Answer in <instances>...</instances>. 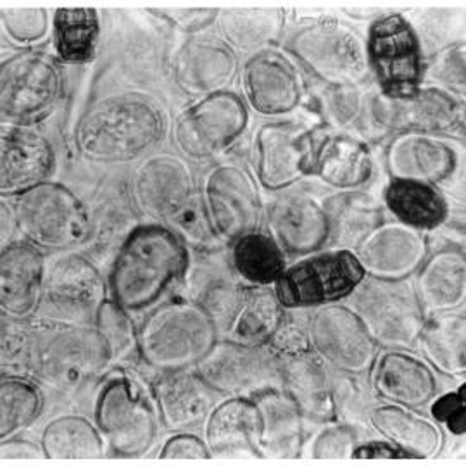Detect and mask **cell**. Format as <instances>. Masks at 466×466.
<instances>
[{
	"mask_svg": "<svg viewBox=\"0 0 466 466\" xmlns=\"http://www.w3.org/2000/svg\"><path fill=\"white\" fill-rule=\"evenodd\" d=\"M190 268V249L159 223L138 225L116 249L109 271V298L130 315L159 306Z\"/></svg>",
	"mask_w": 466,
	"mask_h": 466,
	"instance_id": "cell-1",
	"label": "cell"
},
{
	"mask_svg": "<svg viewBox=\"0 0 466 466\" xmlns=\"http://www.w3.org/2000/svg\"><path fill=\"white\" fill-rule=\"evenodd\" d=\"M167 134L161 109L140 94H119L90 106L75 128L78 154L96 165L132 163Z\"/></svg>",
	"mask_w": 466,
	"mask_h": 466,
	"instance_id": "cell-2",
	"label": "cell"
},
{
	"mask_svg": "<svg viewBox=\"0 0 466 466\" xmlns=\"http://www.w3.org/2000/svg\"><path fill=\"white\" fill-rule=\"evenodd\" d=\"M132 192L140 211L177 233L187 248H217L219 237L206 213L202 192L187 161L159 154L135 169Z\"/></svg>",
	"mask_w": 466,
	"mask_h": 466,
	"instance_id": "cell-3",
	"label": "cell"
},
{
	"mask_svg": "<svg viewBox=\"0 0 466 466\" xmlns=\"http://www.w3.org/2000/svg\"><path fill=\"white\" fill-rule=\"evenodd\" d=\"M137 339L140 360L165 373L198 367L221 337L198 300L175 299L150 309Z\"/></svg>",
	"mask_w": 466,
	"mask_h": 466,
	"instance_id": "cell-4",
	"label": "cell"
},
{
	"mask_svg": "<svg viewBox=\"0 0 466 466\" xmlns=\"http://www.w3.org/2000/svg\"><path fill=\"white\" fill-rule=\"evenodd\" d=\"M9 211L23 240L40 250H76L94 237L92 211L59 182L47 180L13 198Z\"/></svg>",
	"mask_w": 466,
	"mask_h": 466,
	"instance_id": "cell-5",
	"label": "cell"
},
{
	"mask_svg": "<svg viewBox=\"0 0 466 466\" xmlns=\"http://www.w3.org/2000/svg\"><path fill=\"white\" fill-rule=\"evenodd\" d=\"M113 363L111 348L94 323L40 319L35 380L73 392L104 377Z\"/></svg>",
	"mask_w": 466,
	"mask_h": 466,
	"instance_id": "cell-6",
	"label": "cell"
},
{
	"mask_svg": "<svg viewBox=\"0 0 466 466\" xmlns=\"http://www.w3.org/2000/svg\"><path fill=\"white\" fill-rule=\"evenodd\" d=\"M61 63L44 50H17L0 65L2 125L32 127L54 115L63 99Z\"/></svg>",
	"mask_w": 466,
	"mask_h": 466,
	"instance_id": "cell-7",
	"label": "cell"
},
{
	"mask_svg": "<svg viewBox=\"0 0 466 466\" xmlns=\"http://www.w3.org/2000/svg\"><path fill=\"white\" fill-rule=\"evenodd\" d=\"M348 306L361 319L371 339L385 350H415L427 313L410 280L365 277L350 292Z\"/></svg>",
	"mask_w": 466,
	"mask_h": 466,
	"instance_id": "cell-8",
	"label": "cell"
},
{
	"mask_svg": "<svg viewBox=\"0 0 466 466\" xmlns=\"http://www.w3.org/2000/svg\"><path fill=\"white\" fill-rule=\"evenodd\" d=\"M285 50L327 85L360 86L371 75L365 38L335 17L300 26L287 38Z\"/></svg>",
	"mask_w": 466,
	"mask_h": 466,
	"instance_id": "cell-9",
	"label": "cell"
},
{
	"mask_svg": "<svg viewBox=\"0 0 466 466\" xmlns=\"http://www.w3.org/2000/svg\"><path fill=\"white\" fill-rule=\"evenodd\" d=\"M96 425L117 458H142L157 439L159 415L132 375L107 377L96 400Z\"/></svg>",
	"mask_w": 466,
	"mask_h": 466,
	"instance_id": "cell-10",
	"label": "cell"
},
{
	"mask_svg": "<svg viewBox=\"0 0 466 466\" xmlns=\"http://www.w3.org/2000/svg\"><path fill=\"white\" fill-rule=\"evenodd\" d=\"M365 277L352 250H318L289 265L273 290L289 311L317 309L348 299Z\"/></svg>",
	"mask_w": 466,
	"mask_h": 466,
	"instance_id": "cell-11",
	"label": "cell"
},
{
	"mask_svg": "<svg viewBox=\"0 0 466 466\" xmlns=\"http://www.w3.org/2000/svg\"><path fill=\"white\" fill-rule=\"evenodd\" d=\"M109 299V285L97 265L78 250L54 252L46 268L42 304L36 317L49 321L94 323Z\"/></svg>",
	"mask_w": 466,
	"mask_h": 466,
	"instance_id": "cell-12",
	"label": "cell"
},
{
	"mask_svg": "<svg viewBox=\"0 0 466 466\" xmlns=\"http://www.w3.org/2000/svg\"><path fill=\"white\" fill-rule=\"evenodd\" d=\"M249 127V107L242 96L225 90L202 97L173 123V142L185 157L206 161L217 157Z\"/></svg>",
	"mask_w": 466,
	"mask_h": 466,
	"instance_id": "cell-13",
	"label": "cell"
},
{
	"mask_svg": "<svg viewBox=\"0 0 466 466\" xmlns=\"http://www.w3.org/2000/svg\"><path fill=\"white\" fill-rule=\"evenodd\" d=\"M368 66L387 97H404L423 86L425 56L417 34L402 15L377 17L367 40Z\"/></svg>",
	"mask_w": 466,
	"mask_h": 466,
	"instance_id": "cell-14",
	"label": "cell"
},
{
	"mask_svg": "<svg viewBox=\"0 0 466 466\" xmlns=\"http://www.w3.org/2000/svg\"><path fill=\"white\" fill-rule=\"evenodd\" d=\"M370 125L394 134H456L465 127L463 100L435 86H420L404 97H387L380 90L365 97Z\"/></svg>",
	"mask_w": 466,
	"mask_h": 466,
	"instance_id": "cell-15",
	"label": "cell"
},
{
	"mask_svg": "<svg viewBox=\"0 0 466 466\" xmlns=\"http://www.w3.org/2000/svg\"><path fill=\"white\" fill-rule=\"evenodd\" d=\"M196 370L223 398H254L282 389L280 360L269 346L219 339Z\"/></svg>",
	"mask_w": 466,
	"mask_h": 466,
	"instance_id": "cell-16",
	"label": "cell"
},
{
	"mask_svg": "<svg viewBox=\"0 0 466 466\" xmlns=\"http://www.w3.org/2000/svg\"><path fill=\"white\" fill-rule=\"evenodd\" d=\"M311 350L329 370L342 375H368L379 346L348 304H327L308 318Z\"/></svg>",
	"mask_w": 466,
	"mask_h": 466,
	"instance_id": "cell-17",
	"label": "cell"
},
{
	"mask_svg": "<svg viewBox=\"0 0 466 466\" xmlns=\"http://www.w3.org/2000/svg\"><path fill=\"white\" fill-rule=\"evenodd\" d=\"M206 213L219 240L235 242L256 232L263 218V200L258 184L246 167L227 163L208 171L202 182Z\"/></svg>",
	"mask_w": 466,
	"mask_h": 466,
	"instance_id": "cell-18",
	"label": "cell"
},
{
	"mask_svg": "<svg viewBox=\"0 0 466 466\" xmlns=\"http://www.w3.org/2000/svg\"><path fill=\"white\" fill-rule=\"evenodd\" d=\"M313 132L294 121L263 125L254 138L256 175L269 192L290 188L313 169Z\"/></svg>",
	"mask_w": 466,
	"mask_h": 466,
	"instance_id": "cell-19",
	"label": "cell"
},
{
	"mask_svg": "<svg viewBox=\"0 0 466 466\" xmlns=\"http://www.w3.org/2000/svg\"><path fill=\"white\" fill-rule=\"evenodd\" d=\"M240 85L248 107L265 117L290 115L304 97L298 67L277 49L252 54L240 71Z\"/></svg>",
	"mask_w": 466,
	"mask_h": 466,
	"instance_id": "cell-20",
	"label": "cell"
},
{
	"mask_svg": "<svg viewBox=\"0 0 466 466\" xmlns=\"http://www.w3.org/2000/svg\"><path fill=\"white\" fill-rule=\"evenodd\" d=\"M352 252L367 277L410 280L429 258V240L417 228L383 219Z\"/></svg>",
	"mask_w": 466,
	"mask_h": 466,
	"instance_id": "cell-21",
	"label": "cell"
},
{
	"mask_svg": "<svg viewBox=\"0 0 466 466\" xmlns=\"http://www.w3.org/2000/svg\"><path fill=\"white\" fill-rule=\"evenodd\" d=\"M237 73V52L217 35L188 36L173 61L175 84L184 94L198 99L225 92Z\"/></svg>",
	"mask_w": 466,
	"mask_h": 466,
	"instance_id": "cell-22",
	"label": "cell"
},
{
	"mask_svg": "<svg viewBox=\"0 0 466 466\" xmlns=\"http://www.w3.org/2000/svg\"><path fill=\"white\" fill-rule=\"evenodd\" d=\"M56 167L49 138L32 127L2 125L0 130V196L13 199L47 182Z\"/></svg>",
	"mask_w": 466,
	"mask_h": 466,
	"instance_id": "cell-23",
	"label": "cell"
},
{
	"mask_svg": "<svg viewBox=\"0 0 466 466\" xmlns=\"http://www.w3.org/2000/svg\"><path fill=\"white\" fill-rule=\"evenodd\" d=\"M47 259L26 240L4 244L0 250V309L2 317L32 319L38 315Z\"/></svg>",
	"mask_w": 466,
	"mask_h": 466,
	"instance_id": "cell-24",
	"label": "cell"
},
{
	"mask_svg": "<svg viewBox=\"0 0 466 466\" xmlns=\"http://www.w3.org/2000/svg\"><path fill=\"white\" fill-rule=\"evenodd\" d=\"M152 398L167 431L188 432L206 421L219 394L196 368H188L161 373L152 383Z\"/></svg>",
	"mask_w": 466,
	"mask_h": 466,
	"instance_id": "cell-25",
	"label": "cell"
},
{
	"mask_svg": "<svg viewBox=\"0 0 466 466\" xmlns=\"http://www.w3.org/2000/svg\"><path fill=\"white\" fill-rule=\"evenodd\" d=\"M268 225L269 235L292 258L318 252L330 238L323 202L306 194H290L275 200L268 211Z\"/></svg>",
	"mask_w": 466,
	"mask_h": 466,
	"instance_id": "cell-26",
	"label": "cell"
},
{
	"mask_svg": "<svg viewBox=\"0 0 466 466\" xmlns=\"http://www.w3.org/2000/svg\"><path fill=\"white\" fill-rule=\"evenodd\" d=\"M377 398L402 408L429 406L437 396V379L432 368L408 350H385L377 354L368 371Z\"/></svg>",
	"mask_w": 466,
	"mask_h": 466,
	"instance_id": "cell-27",
	"label": "cell"
},
{
	"mask_svg": "<svg viewBox=\"0 0 466 466\" xmlns=\"http://www.w3.org/2000/svg\"><path fill=\"white\" fill-rule=\"evenodd\" d=\"M390 180L437 185L448 182L458 167V154L441 137L398 134L385 149Z\"/></svg>",
	"mask_w": 466,
	"mask_h": 466,
	"instance_id": "cell-28",
	"label": "cell"
},
{
	"mask_svg": "<svg viewBox=\"0 0 466 466\" xmlns=\"http://www.w3.org/2000/svg\"><path fill=\"white\" fill-rule=\"evenodd\" d=\"M282 390L296 402L304 420L325 425L337 420V402L329 368L313 350L279 356Z\"/></svg>",
	"mask_w": 466,
	"mask_h": 466,
	"instance_id": "cell-29",
	"label": "cell"
},
{
	"mask_svg": "<svg viewBox=\"0 0 466 466\" xmlns=\"http://www.w3.org/2000/svg\"><path fill=\"white\" fill-rule=\"evenodd\" d=\"M259 427L252 398H227L206 418L204 441L215 458H261Z\"/></svg>",
	"mask_w": 466,
	"mask_h": 466,
	"instance_id": "cell-30",
	"label": "cell"
},
{
	"mask_svg": "<svg viewBox=\"0 0 466 466\" xmlns=\"http://www.w3.org/2000/svg\"><path fill=\"white\" fill-rule=\"evenodd\" d=\"M415 290L427 317L463 309L466 300V258L460 248L429 254L420 267Z\"/></svg>",
	"mask_w": 466,
	"mask_h": 466,
	"instance_id": "cell-31",
	"label": "cell"
},
{
	"mask_svg": "<svg viewBox=\"0 0 466 466\" xmlns=\"http://www.w3.org/2000/svg\"><path fill=\"white\" fill-rule=\"evenodd\" d=\"M311 175L335 190H358L373 175L371 150L358 137L329 135L315 147Z\"/></svg>",
	"mask_w": 466,
	"mask_h": 466,
	"instance_id": "cell-32",
	"label": "cell"
},
{
	"mask_svg": "<svg viewBox=\"0 0 466 466\" xmlns=\"http://www.w3.org/2000/svg\"><path fill=\"white\" fill-rule=\"evenodd\" d=\"M259 411L261 458L292 460L304 448V417L282 389H269L252 398Z\"/></svg>",
	"mask_w": 466,
	"mask_h": 466,
	"instance_id": "cell-33",
	"label": "cell"
},
{
	"mask_svg": "<svg viewBox=\"0 0 466 466\" xmlns=\"http://www.w3.org/2000/svg\"><path fill=\"white\" fill-rule=\"evenodd\" d=\"M368 421L375 432L408 452L410 458L429 460L444 446L441 425L410 408L390 402L379 404L368 411Z\"/></svg>",
	"mask_w": 466,
	"mask_h": 466,
	"instance_id": "cell-34",
	"label": "cell"
},
{
	"mask_svg": "<svg viewBox=\"0 0 466 466\" xmlns=\"http://www.w3.org/2000/svg\"><path fill=\"white\" fill-rule=\"evenodd\" d=\"M323 208L329 217V244H332L333 249H354L385 219L382 206L358 190L337 192L325 199Z\"/></svg>",
	"mask_w": 466,
	"mask_h": 466,
	"instance_id": "cell-35",
	"label": "cell"
},
{
	"mask_svg": "<svg viewBox=\"0 0 466 466\" xmlns=\"http://www.w3.org/2000/svg\"><path fill=\"white\" fill-rule=\"evenodd\" d=\"M383 202L396 221L420 232L439 228L450 213L446 198L437 187L410 180H390L383 190Z\"/></svg>",
	"mask_w": 466,
	"mask_h": 466,
	"instance_id": "cell-36",
	"label": "cell"
},
{
	"mask_svg": "<svg viewBox=\"0 0 466 466\" xmlns=\"http://www.w3.org/2000/svg\"><path fill=\"white\" fill-rule=\"evenodd\" d=\"M418 346L432 370L450 379H465L466 318L452 311L427 318Z\"/></svg>",
	"mask_w": 466,
	"mask_h": 466,
	"instance_id": "cell-37",
	"label": "cell"
},
{
	"mask_svg": "<svg viewBox=\"0 0 466 466\" xmlns=\"http://www.w3.org/2000/svg\"><path fill=\"white\" fill-rule=\"evenodd\" d=\"M218 30L235 52L258 54L273 49L285 32L282 9H225L219 11Z\"/></svg>",
	"mask_w": 466,
	"mask_h": 466,
	"instance_id": "cell-38",
	"label": "cell"
},
{
	"mask_svg": "<svg viewBox=\"0 0 466 466\" xmlns=\"http://www.w3.org/2000/svg\"><path fill=\"white\" fill-rule=\"evenodd\" d=\"M287 309L273 287H249L228 330L221 339L250 346H268L282 327Z\"/></svg>",
	"mask_w": 466,
	"mask_h": 466,
	"instance_id": "cell-39",
	"label": "cell"
},
{
	"mask_svg": "<svg viewBox=\"0 0 466 466\" xmlns=\"http://www.w3.org/2000/svg\"><path fill=\"white\" fill-rule=\"evenodd\" d=\"M230 263L235 275L248 287H273L287 269V254L267 232L242 235L232 242Z\"/></svg>",
	"mask_w": 466,
	"mask_h": 466,
	"instance_id": "cell-40",
	"label": "cell"
},
{
	"mask_svg": "<svg viewBox=\"0 0 466 466\" xmlns=\"http://www.w3.org/2000/svg\"><path fill=\"white\" fill-rule=\"evenodd\" d=\"M56 57L63 65H85L94 59L100 36L96 9H57L52 15Z\"/></svg>",
	"mask_w": 466,
	"mask_h": 466,
	"instance_id": "cell-41",
	"label": "cell"
},
{
	"mask_svg": "<svg viewBox=\"0 0 466 466\" xmlns=\"http://www.w3.org/2000/svg\"><path fill=\"white\" fill-rule=\"evenodd\" d=\"M40 446L49 460H94L104 456V437L82 415H61L46 425Z\"/></svg>",
	"mask_w": 466,
	"mask_h": 466,
	"instance_id": "cell-42",
	"label": "cell"
},
{
	"mask_svg": "<svg viewBox=\"0 0 466 466\" xmlns=\"http://www.w3.org/2000/svg\"><path fill=\"white\" fill-rule=\"evenodd\" d=\"M44 410V394L26 377L2 375L0 382V441L15 437L30 425Z\"/></svg>",
	"mask_w": 466,
	"mask_h": 466,
	"instance_id": "cell-43",
	"label": "cell"
},
{
	"mask_svg": "<svg viewBox=\"0 0 466 466\" xmlns=\"http://www.w3.org/2000/svg\"><path fill=\"white\" fill-rule=\"evenodd\" d=\"M40 323L25 318L2 317L0 370L2 375L34 379Z\"/></svg>",
	"mask_w": 466,
	"mask_h": 466,
	"instance_id": "cell-44",
	"label": "cell"
},
{
	"mask_svg": "<svg viewBox=\"0 0 466 466\" xmlns=\"http://www.w3.org/2000/svg\"><path fill=\"white\" fill-rule=\"evenodd\" d=\"M435 86L451 96L463 100L466 92V47L465 42L452 44L446 49L435 52L425 63L423 84Z\"/></svg>",
	"mask_w": 466,
	"mask_h": 466,
	"instance_id": "cell-45",
	"label": "cell"
},
{
	"mask_svg": "<svg viewBox=\"0 0 466 466\" xmlns=\"http://www.w3.org/2000/svg\"><path fill=\"white\" fill-rule=\"evenodd\" d=\"M0 28L19 50L36 49L52 34V16L46 9H2Z\"/></svg>",
	"mask_w": 466,
	"mask_h": 466,
	"instance_id": "cell-46",
	"label": "cell"
},
{
	"mask_svg": "<svg viewBox=\"0 0 466 466\" xmlns=\"http://www.w3.org/2000/svg\"><path fill=\"white\" fill-rule=\"evenodd\" d=\"M94 325L109 344L115 363L137 352L138 329L135 327L132 315L121 309L111 298L100 306Z\"/></svg>",
	"mask_w": 466,
	"mask_h": 466,
	"instance_id": "cell-47",
	"label": "cell"
},
{
	"mask_svg": "<svg viewBox=\"0 0 466 466\" xmlns=\"http://www.w3.org/2000/svg\"><path fill=\"white\" fill-rule=\"evenodd\" d=\"M248 289L249 287L244 283L221 279V280L208 283L204 292L200 294L198 302L215 321L219 337H223L228 330L242 300L246 298Z\"/></svg>",
	"mask_w": 466,
	"mask_h": 466,
	"instance_id": "cell-48",
	"label": "cell"
},
{
	"mask_svg": "<svg viewBox=\"0 0 466 466\" xmlns=\"http://www.w3.org/2000/svg\"><path fill=\"white\" fill-rule=\"evenodd\" d=\"M410 25L417 34L423 56L429 52V57L452 44L465 42L456 36V32L463 35V25H456V15L452 11H425L418 15L415 21H410Z\"/></svg>",
	"mask_w": 466,
	"mask_h": 466,
	"instance_id": "cell-49",
	"label": "cell"
},
{
	"mask_svg": "<svg viewBox=\"0 0 466 466\" xmlns=\"http://www.w3.org/2000/svg\"><path fill=\"white\" fill-rule=\"evenodd\" d=\"M321 106L333 127L346 128L365 111V96L360 86L327 85L321 94Z\"/></svg>",
	"mask_w": 466,
	"mask_h": 466,
	"instance_id": "cell-50",
	"label": "cell"
},
{
	"mask_svg": "<svg viewBox=\"0 0 466 466\" xmlns=\"http://www.w3.org/2000/svg\"><path fill=\"white\" fill-rule=\"evenodd\" d=\"M358 444V432L350 425L329 421L313 439L309 454L317 460H344L352 458Z\"/></svg>",
	"mask_w": 466,
	"mask_h": 466,
	"instance_id": "cell-51",
	"label": "cell"
},
{
	"mask_svg": "<svg viewBox=\"0 0 466 466\" xmlns=\"http://www.w3.org/2000/svg\"><path fill=\"white\" fill-rule=\"evenodd\" d=\"M431 415L435 423L444 425L452 435L463 437L466 432L465 383L437 400L433 398L431 400Z\"/></svg>",
	"mask_w": 466,
	"mask_h": 466,
	"instance_id": "cell-52",
	"label": "cell"
},
{
	"mask_svg": "<svg viewBox=\"0 0 466 466\" xmlns=\"http://www.w3.org/2000/svg\"><path fill=\"white\" fill-rule=\"evenodd\" d=\"M150 13L171 28L190 36L202 34L219 17V9H154Z\"/></svg>",
	"mask_w": 466,
	"mask_h": 466,
	"instance_id": "cell-53",
	"label": "cell"
},
{
	"mask_svg": "<svg viewBox=\"0 0 466 466\" xmlns=\"http://www.w3.org/2000/svg\"><path fill=\"white\" fill-rule=\"evenodd\" d=\"M165 460H208L213 458L206 441L188 432H177L171 435L159 452Z\"/></svg>",
	"mask_w": 466,
	"mask_h": 466,
	"instance_id": "cell-54",
	"label": "cell"
},
{
	"mask_svg": "<svg viewBox=\"0 0 466 466\" xmlns=\"http://www.w3.org/2000/svg\"><path fill=\"white\" fill-rule=\"evenodd\" d=\"M356 460H411L408 452L398 448L396 444L385 441H368L358 444L352 452Z\"/></svg>",
	"mask_w": 466,
	"mask_h": 466,
	"instance_id": "cell-55",
	"label": "cell"
},
{
	"mask_svg": "<svg viewBox=\"0 0 466 466\" xmlns=\"http://www.w3.org/2000/svg\"><path fill=\"white\" fill-rule=\"evenodd\" d=\"M46 458V452L40 444L21 437H9L0 441V460H38Z\"/></svg>",
	"mask_w": 466,
	"mask_h": 466,
	"instance_id": "cell-56",
	"label": "cell"
}]
</instances>
